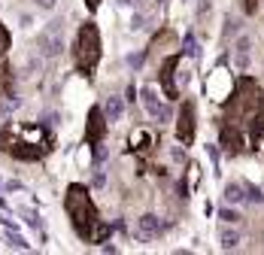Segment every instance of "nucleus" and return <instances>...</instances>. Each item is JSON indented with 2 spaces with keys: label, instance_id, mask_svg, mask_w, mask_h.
<instances>
[{
  "label": "nucleus",
  "instance_id": "30",
  "mask_svg": "<svg viewBox=\"0 0 264 255\" xmlns=\"http://www.w3.org/2000/svg\"><path fill=\"white\" fill-rule=\"evenodd\" d=\"M85 6H88V12H97L100 9V0H85Z\"/></svg>",
  "mask_w": 264,
  "mask_h": 255
},
{
  "label": "nucleus",
  "instance_id": "16",
  "mask_svg": "<svg viewBox=\"0 0 264 255\" xmlns=\"http://www.w3.org/2000/svg\"><path fill=\"white\" fill-rule=\"evenodd\" d=\"M182 55H188V58H198L201 55V46L195 40V33H185L182 36Z\"/></svg>",
  "mask_w": 264,
  "mask_h": 255
},
{
  "label": "nucleus",
  "instance_id": "33",
  "mask_svg": "<svg viewBox=\"0 0 264 255\" xmlns=\"http://www.w3.org/2000/svg\"><path fill=\"white\" fill-rule=\"evenodd\" d=\"M155 3H167V0H155Z\"/></svg>",
  "mask_w": 264,
  "mask_h": 255
},
{
  "label": "nucleus",
  "instance_id": "2",
  "mask_svg": "<svg viewBox=\"0 0 264 255\" xmlns=\"http://www.w3.org/2000/svg\"><path fill=\"white\" fill-rule=\"evenodd\" d=\"M64 213H67L73 231H76V237L82 243H91L94 246V243H106L109 240L112 225H106L103 219H100V213H97V207H94V201H91V195H88L85 186H79V182L67 186Z\"/></svg>",
  "mask_w": 264,
  "mask_h": 255
},
{
  "label": "nucleus",
  "instance_id": "21",
  "mask_svg": "<svg viewBox=\"0 0 264 255\" xmlns=\"http://www.w3.org/2000/svg\"><path fill=\"white\" fill-rule=\"evenodd\" d=\"M6 240H9V246H15V249H30V246H27V240H24V237H18V234H12V231L6 234Z\"/></svg>",
  "mask_w": 264,
  "mask_h": 255
},
{
  "label": "nucleus",
  "instance_id": "23",
  "mask_svg": "<svg viewBox=\"0 0 264 255\" xmlns=\"http://www.w3.org/2000/svg\"><path fill=\"white\" fill-rule=\"evenodd\" d=\"M143 61H146V52H137V55H128V64H131L134 70H140V67H143Z\"/></svg>",
  "mask_w": 264,
  "mask_h": 255
},
{
  "label": "nucleus",
  "instance_id": "20",
  "mask_svg": "<svg viewBox=\"0 0 264 255\" xmlns=\"http://www.w3.org/2000/svg\"><path fill=\"white\" fill-rule=\"evenodd\" d=\"M219 219H222V222H228V225L240 222V216H237L234 210H228V207H222V210H219Z\"/></svg>",
  "mask_w": 264,
  "mask_h": 255
},
{
  "label": "nucleus",
  "instance_id": "6",
  "mask_svg": "<svg viewBox=\"0 0 264 255\" xmlns=\"http://www.w3.org/2000/svg\"><path fill=\"white\" fill-rule=\"evenodd\" d=\"M198 109H195V100H182L179 106V116H176V140L182 146H188L195 140V131H198Z\"/></svg>",
  "mask_w": 264,
  "mask_h": 255
},
{
  "label": "nucleus",
  "instance_id": "4",
  "mask_svg": "<svg viewBox=\"0 0 264 255\" xmlns=\"http://www.w3.org/2000/svg\"><path fill=\"white\" fill-rule=\"evenodd\" d=\"M103 55V43H100V30L94 21H82L76 30V40H73V64L82 76H91L100 64Z\"/></svg>",
  "mask_w": 264,
  "mask_h": 255
},
{
  "label": "nucleus",
  "instance_id": "12",
  "mask_svg": "<svg viewBox=\"0 0 264 255\" xmlns=\"http://www.w3.org/2000/svg\"><path fill=\"white\" fill-rule=\"evenodd\" d=\"M12 94V64L0 61V106H3Z\"/></svg>",
  "mask_w": 264,
  "mask_h": 255
},
{
  "label": "nucleus",
  "instance_id": "14",
  "mask_svg": "<svg viewBox=\"0 0 264 255\" xmlns=\"http://www.w3.org/2000/svg\"><path fill=\"white\" fill-rule=\"evenodd\" d=\"M149 146H152V134H149V131H143V128H137V131L131 134V149L143 152V149H149Z\"/></svg>",
  "mask_w": 264,
  "mask_h": 255
},
{
  "label": "nucleus",
  "instance_id": "22",
  "mask_svg": "<svg viewBox=\"0 0 264 255\" xmlns=\"http://www.w3.org/2000/svg\"><path fill=\"white\" fill-rule=\"evenodd\" d=\"M240 3H243V12H246V15H255L261 0H240Z\"/></svg>",
  "mask_w": 264,
  "mask_h": 255
},
{
  "label": "nucleus",
  "instance_id": "9",
  "mask_svg": "<svg viewBox=\"0 0 264 255\" xmlns=\"http://www.w3.org/2000/svg\"><path fill=\"white\" fill-rule=\"evenodd\" d=\"M106 116H103V106H91L88 109V122H85V143L88 146H100L103 137H106Z\"/></svg>",
  "mask_w": 264,
  "mask_h": 255
},
{
  "label": "nucleus",
  "instance_id": "17",
  "mask_svg": "<svg viewBox=\"0 0 264 255\" xmlns=\"http://www.w3.org/2000/svg\"><path fill=\"white\" fill-rule=\"evenodd\" d=\"M9 46H12V33H9V27L0 21V61L6 58V52H9Z\"/></svg>",
  "mask_w": 264,
  "mask_h": 255
},
{
  "label": "nucleus",
  "instance_id": "28",
  "mask_svg": "<svg viewBox=\"0 0 264 255\" xmlns=\"http://www.w3.org/2000/svg\"><path fill=\"white\" fill-rule=\"evenodd\" d=\"M3 189H6V192H21V182H18V179H9Z\"/></svg>",
  "mask_w": 264,
  "mask_h": 255
},
{
  "label": "nucleus",
  "instance_id": "27",
  "mask_svg": "<svg viewBox=\"0 0 264 255\" xmlns=\"http://www.w3.org/2000/svg\"><path fill=\"white\" fill-rule=\"evenodd\" d=\"M170 158H173V161H185V152L179 149V146H173V149H170Z\"/></svg>",
  "mask_w": 264,
  "mask_h": 255
},
{
  "label": "nucleus",
  "instance_id": "29",
  "mask_svg": "<svg viewBox=\"0 0 264 255\" xmlns=\"http://www.w3.org/2000/svg\"><path fill=\"white\" fill-rule=\"evenodd\" d=\"M58 3V0H36V6H40V9H52Z\"/></svg>",
  "mask_w": 264,
  "mask_h": 255
},
{
  "label": "nucleus",
  "instance_id": "11",
  "mask_svg": "<svg viewBox=\"0 0 264 255\" xmlns=\"http://www.w3.org/2000/svg\"><path fill=\"white\" fill-rule=\"evenodd\" d=\"M140 100H143V106H146V113L152 116L158 125H167V122H170V106H164V103L158 100V94H155L152 85H146V88L140 91Z\"/></svg>",
  "mask_w": 264,
  "mask_h": 255
},
{
  "label": "nucleus",
  "instance_id": "31",
  "mask_svg": "<svg viewBox=\"0 0 264 255\" xmlns=\"http://www.w3.org/2000/svg\"><path fill=\"white\" fill-rule=\"evenodd\" d=\"M207 155L213 158V164H219V152H216V146H207Z\"/></svg>",
  "mask_w": 264,
  "mask_h": 255
},
{
  "label": "nucleus",
  "instance_id": "32",
  "mask_svg": "<svg viewBox=\"0 0 264 255\" xmlns=\"http://www.w3.org/2000/svg\"><path fill=\"white\" fill-rule=\"evenodd\" d=\"M125 94H128V100H131V103L137 100V88H134V85H128V91H125Z\"/></svg>",
  "mask_w": 264,
  "mask_h": 255
},
{
  "label": "nucleus",
  "instance_id": "7",
  "mask_svg": "<svg viewBox=\"0 0 264 255\" xmlns=\"http://www.w3.org/2000/svg\"><path fill=\"white\" fill-rule=\"evenodd\" d=\"M219 143L225 146V152L228 155H240L246 149V134L234 125V122H219Z\"/></svg>",
  "mask_w": 264,
  "mask_h": 255
},
{
  "label": "nucleus",
  "instance_id": "1",
  "mask_svg": "<svg viewBox=\"0 0 264 255\" xmlns=\"http://www.w3.org/2000/svg\"><path fill=\"white\" fill-rule=\"evenodd\" d=\"M222 119L234 122L243 134H249V143L255 146L264 134V91L255 79L243 76L234 88V94L222 103Z\"/></svg>",
  "mask_w": 264,
  "mask_h": 255
},
{
  "label": "nucleus",
  "instance_id": "8",
  "mask_svg": "<svg viewBox=\"0 0 264 255\" xmlns=\"http://www.w3.org/2000/svg\"><path fill=\"white\" fill-rule=\"evenodd\" d=\"M176 67H179V55H170L161 61L158 67V82L167 94V100H179V82H176Z\"/></svg>",
  "mask_w": 264,
  "mask_h": 255
},
{
  "label": "nucleus",
  "instance_id": "35",
  "mask_svg": "<svg viewBox=\"0 0 264 255\" xmlns=\"http://www.w3.org/2000/svg\"><path fill=\"white\" fill-rule=\"evenodd\" d=\"M134 3H140V0H134Z\"/></svg>",
  "mask_w": 264,
  "mask_h": 255
},
{
  "label": "nucleus",
  "instance_id": "19",
  "mask_svg": "<svg viewBox=\"0 0 264 255\" xmlns=\"http://www.w3.org/2000/svg\"><path fill=\"white\" fill-rule=\"evenodd\" d=\"M243 192H246V201H252V204H258V201H264V195L252 186V182H243Z\"/></svg>",
  "mask_w": 264,
  "mask_h": 255
},
{
  "label": "nucleus",
  "instance_id": "26",
  "mask_svg": "<svg viewBox=\"0 0 264 255\" xmlns=\"http://www.w3.org/2000/svg\"><path fill=\"white\" fill-rule=\"evenodd\" d=\"M237 67H243V70L249 67V55H246V52H240V49H237Z\"/></svg>",
  "mask_w": 264,
  "mask_h": 255
},
{
  "label": "nucleus",
  "instance_id": "13",
  "mask_svg": "<svg viewBox=\"0 0 264 255\" xmlns=\"http://www.w3.org/2000/svg\"><path fill=\"white\" fill-rule=\"evenodd\" d=\"M122 113H125L122 97L109 94V97H106V103H103V116H106V122H119V119H122Z\"/></svg>",
  "mask_w": 264,
  "mask_h": 255
},
{
  "label": "nucleus",
  "instance_id": "25",
  "mask_svg": "<svg viewBox=\"0 0 264 255\" xmlns=\"http://www.w3.org/2000/svg\"><path fill=\"white\" fill-rule=\"evenodd\" d=\"M143 24H146V18H143V12H134V15H131V27H134V30H140Z\"/></svg>",
  "mask_w": 264,
  "mask_h": 255
},
{
  "label": "nucleus",
  "instance_id": "15",
  "mask_svg": "<svg viewBox=\"0 0 264 255\" xmlns=\"http://www.w3.org/2000/svg\"><path fill=\"white\" fill-rule=\"evenodd\" d=\"M219 243H222V249H237V246H240V234H237L234 228H225V231L219 234Z\"/></svg>",
  "mask_w": 264,
  "mask_h": 255
},
{
  "label": "nucleus",
  "instance_id": "10",
  "mask_svg": "<svg viewBox=\"0 0 264 255\" xmlns=\"http://www.w3.org/2000/svg\"><path fill=\"white\" fill-rule=\"evenodd\" d=\"M164 231H167V222H161V219H158L155 213H146V216H140V219H137L134 237H137V240H143V243H149V240L161 237Z\"/></svg>",
  "mask_w": 264,
  "mask_h": 255
},
{
  "label": "nucleus",
  "instance_id": "3",
  "mask_svg": "<svg viewBox=\"0 0 264 255\" xmlns=\"http://www.w3.org/2000/svg\"><path fill=\"white\" fill-rule=\"evenodd\" d=\"M55 149V137L46 125H3L0 128V152L15 161H43Z\"/></svg>",
  "mask_w": 264,
  "mask_h": 255
},
{
  "label": "nucleus",
  "instance_id": "24",
  "mask_svg": "<svg viewBox=\"0 0 264 255\" xmlns=\"http://www.w3.org/2000/svg\"><path fill=\"white\" fill-rule=\"evenodd\" d=\"M91 182H94L97 189H103V186H106V173H103V170L97 167V170H94V176H91Z\"/></svg>",
  "mask_w": 264,
  "mask_h": 255
},
{
  "label": "nucleus",
  "instance_id": "5",
  "mask_svg": "<svg viewBox=\"0 0 264 255\" xmlns=\"http://www.w3.org/2000/svg\"><path fill=\"white\" fill-rule=\"evenodd\" d=\"M61 49H64V21L55 18V21H49V27L40 36H36V52L43 58H58Z\"/></svg>",
  "mask_w": 264,
  "mask_h": 255
},
{
  "label": "nucleus",
  "instance_id": "34",
  "mask_svg": "<svg viewBox=\"0 0 264 255\" xmlns=\"http://www.w3.org/2000/svg\"><path fill=\"white\" fill-rule=\"evenodd\" d=\"M0 189H3V182H0Z\"/></svg>",
  "mask_w": 264,
  "mask_h": 255
},
{
  "label": "nucleus",
  "instance_id": "18",
  "mask_svg": "<svg viewBox=\"0 0 264 255\" xmlns=\"http://www.w3.org/2000/svg\"><path fill=\"white\" fill-rule=\"evenodd\" d=\"M246 195H243V186H237V182H231V186H225V201L228 204H240Z\"/></svg>",
  "mask_w": 264,
  "mask_h": 255
}]
</instances>
